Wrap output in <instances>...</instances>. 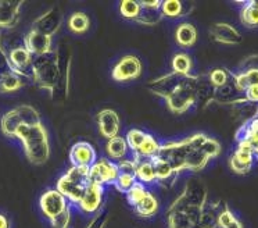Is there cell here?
Masks as SVG:
<instances>
[{
	"label": "cell",
	"mask_w": 258,
	"mask_h": 228,
	"mask_svg": "<svg viewBox=\"0 0 258 228\" xmlns=\"http://www.w3.org/2000/svg\"><path fill=\"white\" fill-rule=\"evenodd\" d=\"M57 57V85L54 94L51 95L53 98L60 100H66L70 94V79H71V63H73V56L71 50L68 49L67 44H58L56 50Z\"/></svg>",
	"instance_id": "7"
},
{
	"label": "cell",
	"mask_w": 258,
	"mask_h": 228,
	"mask_svg": "<svg viewBox=\"0 0 258 228\" xmlns=\"http://www.w3.org/2000/svg\"><path fill=\"white\" fill-rule=\"evenodd\" d=\"M218 228H244L241 221L232 213L228 205L224 206L218 217Z\"/></svg>",
	"instance_id": "40"
},
{
	"label": "cell",
	"mask_w": 258,
	"mask_h": 228,
	"mask_svg": "<svg viewBox=\"0 0 258 228\" xmlns=\"http://www.w3.org/2000/svg\"><path fill=\"white\" fill-rule=\"evenodd\" d=\"M142 61L135 55H126L117 61V64L112 67L111 77L117 82H131L135 81L142 75Z\"/></svg>",
	"instance_id": "9"
},
{
	"label": "cell",
	"mask_w": 258,
	"mask_h": 228,
	"mask_svg": "<svg viewBox=\"0 0 258 228\" xmlns=\"http://www.w3.org/2000/svg\"><path fill=\"white\" fill-rule=\"evenodd\" d=\"M57 57L53 50L46 55L36 56L32 61V81L40 89H45L50 95L54 94L57 85Z\"/></svg>",
	"instance_id": "3"
},
{
	"label": "cell",
	"mask_w": 258,
	"mask_h": 228,
	"mask_svg": "<svg viewBox=\"0 0 258 228\" xmlns=\"http://www.w3.org/2000/svg\"><path fill=\"white\" fill-rule=\"evenodd\" d=\"M244 99H246L244 94L236 86L235 81H233V72H232V78L229 81L222 86L215 88V92H214V102L218 105L232 106Z\"/></svg>",
	"instance_id": "20"
},
{
	"label": "cell",
	"mask_w": 258,
	"mask_h": 228,
	"mask_svg": "<svg viewBox=\"0 0 258 228\" xmlns=\"http://www.w3.org/2000/svg\"><path fill=\"white\" fill-rule=\"evenodd\" d=\"M248 68H255V70H258V55H251L246 57L240 63L237 71H243V70H248Z\"/></svg>",
	"instance_id": "48"
},
{
	"label": "cell",
	"mask_w": 258,
	"mask_h": 228,
	"mask_svg": "<svg viewBox=\"0 0 258 228\" xmlns=\"http://www.w3.org/2000/svg\"><path fill=\"white\" fill-rule=\"evenodd\" d=\"M132 209L135 211V214H138L142 218H152L160 210V202L152 192L147 191L146 195Z\"/></svg>",
	"instance_id": "29"
},
{
	"label": "cell",
	"mask_w": 258,
	"mask_h": 228,
	"mask_svg": "<svg viewBox=\"0 0 258 228\" xmlns=\"http://www.w3.org/2000/svg\"><path fill=\"white\" fill-rule=\"evenodd\" d=\"M0 228H10V221L5 214L0 213Z\"/></svg>",
	"instance_id": "52"
},
{
	"label": "cell",
	"mask_w": 258,
	"mask_h": 228,
	"mask_svg": "<svg viewBox=\"0 0 258 228\" xmlns=\"http://www.w3.org/2000/svg\"><path fill=\"white\" fill-rule=\"evenodd\" d=\"M207 75L210 82L214 85V88H219L232 78V71H229L228 68H214Z\"/></svg>",
	"instance_id": "42"
},
{
	"label": "cell",
	"mask_w": 258,
	"mask_h": 228,
	"mask_svg": "<svg viewBox=\"0 0 258 228\" xmlns=\"http://www.w3.org/2000/svg\"><path fill=\"white\" fill-rule=\"evenodd\" d=\"M195 10L193 2H182V0H163L161 13L164 18H185Z\"/></svg>",
	"instance_id": "24"
},
{
	"label": "cell",
	"mask_w": 258,
	"mask_h": 228,
	"mask_svg": "<svg viewBox=\"0 0 258 228\" xmlns=\"http://www.w3.org/2000/svg\"><path fill=\"white\" fill-rule=\"evenodd\" d=\"M152 163L156 171V183L160 184L161 187H171L178 177V174L172 170V167L158 156L152 159Z\"/></svg>",
	"instance_id": "28"
},
{
	"label": "cell",
	"mask_w": 258,
	"mask_h": 228,
	"mask_svg": "<svg viewBox=\"0 0 258 228\" xmlns=\"http://www.w3.org/2000/svg\"><path fill=\"white\" fill-rule=\"evenodd\" d=\"M147 192V189L146 187H145V184H142V183H136L132 188L129 189L128 192L125 194V196H126V200H128V203L132 207L139 202V200L146 195Z\"/></svg>",
	"instance_id": "44"
},
{
	"label": "cell",
	"mask_w": 258,
	"mask_h": 228,
	"mask_svg": "<svg viewBox=\"0 0 258 228\" xmlns=\"http://www.w3.org/2000/svg\"><path fill=\"white\" fill-rule=\"evenodd\" d=\"M107 221H108V211L106 209H101L100 211L96 213L95 217L86 225V228H106Z\"/></svg>",
	"instance_id": "45"
},
{
	"label": "cell",
	"mask_w": 258,
	"mask_h": 228,
	"mask_svg": "<svg viewBox=\"0 0 258 228\" xmlns=\"http://www.w3.org/2000/svg\"><path fill=\"white\" fill-rule=\"evenodd\" d=\"M39 206L43 216L49 221L58 216V214H61L62 211H66L70 207L68 200L56 188L47 189L42 194L39 199Z\"/></svg>",
	"instance_id": "11"
},
{
	"label": "cell",
	"mask_w": 258,
	"mask_h": 228,
	"mask_svg": "<svg viewBox=\"0 0 258 228\" xmlns=\"http://www.w3.org/2000/svg\"><path fill=\"white\" fill-rule=\"evenodd\" d=\"M214 92H215V88H214L213 83L210 82L207 74L199 75L196 92V106L195 107L206 109L207 106L214 103Z\"/></svg>",
	"instance_id": "25"
},
{
	"label": "cell",
	"mask_w": 258,
	"mask_h": 228,
	"mask_svg": "<svg viewBox=\"0 0 258 228\" xmlns=\"http://www.w3.org/2000/svg\"><path fill=\"white\" fill-rule=\"evenodd\" d=\"M139 13H141V5H139V2H135V0H123V2L119 3V14L125 20L136 22L138 17H139Z\"/></svg>",
	"instance_id": "39"
},
{
	"label": "cell",
	"mask_w": 258,
	"mask_h": 228,
	"mask_svg": "<svg viewBox=\"0 0 258 228\" xmlns=\"http://www.w3.org/2000/svg\"><path fill=\"white\" fill-rule=\"evenodd\" d=\"M226 205L222 200H217V202H210L204 205L202 209V216H200V221H202L203 228H218V217L221 211Z\"/></svg>",
	"instance_id": "26"
},
{
	"label": "cell",
	"mask_w": 258,
	"mask_h": 228,
	"mask_svg": "<svg viewBox=\"0 0 258 228\" xmlns=\"http://www.w3.org/2000/svg\"><path fill=\"white\" fill-rule=\"evenodd\" d=\"M70 221H71V209L68 207L61 214L50 220V224L53 228H70Z\"/></svg>",
	"instance_id": "46"
},
{
	"label": "cell",
	"mask_w": 258,
	"mask_h": 228,
	"mask_svg": "<svg viewBox=\"0 0 258 228\" xmlns=\"http://www.w3.org/2000/svg\"><path fill=\"white\" fill-rule=\"evenodd\" d=\"M21 125H24V121L21 116L18 114L17 109L7 111L6 114L2 117V120H0V129H2V132L5 133L7 138L16 139L18 128L21 127Z\"/></svg>",
	"instance_id": "30"
},
{
	"label": "cell",
	"mask_w": 258,
	"mask_h": 228,
	"mask_svg": "<svg viewBox=\"0 0 258 228\" xmlns=\"http://www.w3.org/2000/svg\"><path fill=\"white\" fill-rule=\"evenodd\" d=\"M68 29L73 33L77 35H82L89 31L90 28V18L86 13L82 11H75L71 14V17L68 18L67 21Z\"/></svg>",
	"instance_id": "37"
},
{
	"label": "cell",
	"mask_w": 258,
	"mask_h": 228,
	"mask_svg": "<svg viewBox=\"0 0 258 228\" xmlns=\"http://www.w3.org/2000/svg\"><path fill=\"white\" fill-rule=\"evenodd\" d=\"M96 120H97L99 131L107 141L118 136L119 129H121V122H119V116L117 114V111L111 109H103L97 113Z\"/></svg>",
	"instance_id": "19"
},
{
	"label": "cell",
	"mask_w": 258,
	"mask_h": 228,
	"mask_svg": "<svg viewBox=\"0 0 258 228\" xmlns=\"http://www.w3.org/2000/svg\"><path fill=\"white\" fill-rule=\"evenodd\" d=\"M202 209L196 207H186V209H171L165 213L167 228H203Z\"/></svg>",
	"instance_id": "8"
},
{
	"label": "cell",
	"mask_w": 258,
	"mask_h": 228,
	"mask_svg": "<svg viewBox=\"0 0 258 228\" xmlns=\"http://www.w3.org/2000/svg\"><path fill=\"white\" fill-rule=\"evenodd\" d=\"M160 149H161V144L153 136L152 133L147 132L143 144L141 145V148L138 149V152L134 153V156L138 157V159H142V160H152L156 156H158Z\"/></svg>",
	"instance_id": "33"
},
{
	"label": "cell",
	"mask_w": 258,
	"mask_h": 228,
	"mask_svg": "<svg viewBox=\"0 0 258 228\" xmlns=\"http://www.w3.org/2000/svg\"><path fill=\"white\" fill-rule=\"evenodd\" d=\"M119 175L117 163L108 159H100L89 168L90 183L97 184L101 187L106 185H114Z\"/></svg>",
	"instance_id": "10"
},
{
	"label": "cell",
	"mask_w": 258,
	"mask_h": 228,
	"mask_svg": "<svg viewBox=\"0 0 258 228\" xmlns=\"http://www.w3.org/2000/svg\"><path fill=\"white\" fill-rule=\"evenodd\" d=\"M241 75L244 77L247 86H251V85H258V70L255 68H248V70H243Z\"/></svg>",
	"instance_id": "47"
},
{
	"label": "cell",
	"mask_w": 258,
	"mask_h": 228,
	"mask_svg": "<svg viewBox=\"0 0 258 228\" xmlns=\"http://www.w3.org/2000/svg\"><path fill=\"white\" fill-rule=\"evenodd\" d=\"M89 184V167L71 166L66 174L58 178L56 189L68 202L78 205Z\"/></svg>",
	"instance_id": "2"
},
{
	"label": "cell",
	"mask_w": 258,
	"mask_h": 228,
	"mask_svg": "<svg viewBox=\"0 0 258 228\" xmlns=\"http://www.w3.org/2000/svg\"><path fill=\"white\" fill-rule=\"evenodd\" d=\"M197 81H199V75L195 74L186 75L185 81L179 88L165 99L167 107L171 110V113L183 114L187 110H190L193 106H196Z\"/></svg>",
	"instance_id": "4"
},
{
	"label": "cell",
	"mask_w": 258,
	"mask_h": 228,
	"mask_svg": "<svg viewBox=\"0 0 258 228\" xmlns=\"http://www.w3.org/2000/svg\"><path fill=\"white\" fill-rule=\"evenodd\" d=\"M175 42L179 48L190 49L197 42V29L190 22H182L175 29Z\"/></svg>",
	"instance_id": "27"
},
{
	"label": "cell",
	"mask_w": 258,
	"mask_h": 228,
	"mask_svg": "<svg viewBox=\"0 0 258 228\" xmlns=\"http://www.w3.org/2000/svg\"><path fill=\"white\" fill-rule=\"evenodd\" d=\"M16 139L23 144L25 156L32 164L42 166L49 160L50 156L49 133L42 122L35 125H21L18 128Z\"/></svg>",
	"instance_id": "1"
},
{
	"label": "cell",
	"mask_w": 258,
	"mask_h": 228,
	"mask_svg": "<svg viewBox=\"0 0 258 228\" xmlns=\"http://www.w3.org/2000/svg\"><path fill=\"white\" fill-rule=\"evenodd\" d=\"M161 3L163 0H154V2H139L141 5V13L136 22L146 25V27H153L157 25L163 21V13H161Z\"/></svg>",
	"instance_id": "21"
},
{
	"label": "cell",
	"mask_w": 258,
	"mask_h": 228,
	"mask_svg": "<svg viewBox=\"0 0 258 228\" xmlns=\"http://www.w3.org/2000/svg\"><path fill=\"white\" fill-rule=\"evenodd\" d=\"M255 118H258V109H257V116H255Z\"/></svg>",
	"instance_id": "54"
},
{
	"label": "cell",
	"mask_w": 258,
	"mask_h": 228,
	"mask_svg": "<svg viewBox=\"0 0 258 228\" xmlns=\"http://www.w3.org/2000/svg\"><path fill=\"white\" fill-rule=\"evenodd\" d=\"M171 68H172V72H176L180 75H190L193 70V60L186 52H178L171 60Z\"/></svg>",
	"instance_id": "38"
},
{
	"label": "cell",
	"mask_w": 258,
	"mask_h": 228,
	"mask_svg": "<svg viewBox=\"0 0 258 228\" xmlns=\"http://www.w3.org/2000/svg\"><path fill=\"white\" fill-rule=\"evenodd\" d=\"M134 160L136 161V179H138V183H156V171H154L152 160H142L135 156H134Z\"/></svg>",
	"instance_id": "36"
},
{
	"label": "cell",
	"mask_w": 258,
	"mask_h": 228,
	"mask_svg": "<svg viewBox=\"0 0 258 228\" xmlns=\"http://www.w3.org/2000/svg\"><path fill=\"white\" fill-rule=\"evenodd\" d=\"M0 43H2V29H0Z\"/></svg>",
	"instance_id": "53"
},
{
	"label": "cell",
	"mask_w": 258,
	"mask_h": 228,
	"mask_svg": "<svg viewBox=\"0 0 258 228\" xmlns=\"http://www.w3.org/2000/svg\"><path fill=\"white\" fill-rule=\"evenodd\" d=\"M136 183H138V179H136L135 174H129V172H119L117 181H115V184H114L112 187H115V188H117V191H119L121 194H126L129 189L132 188V187H134Z\"/></svg>",
	"instance_id": "43"
},
{
	"label": "cell",
	"mask_w": 258,
	"mask_h": 228,
	"mask_svg": "<svg viewBox=\"0 0 258 228\" xmlns=\"http://www.w3.org/2000/svg\"><path fill=\"white\" fill-rule=\"evenodd\" d=\"M23 5V2L0 0V29H10L17 25Z\"/></svg>",
	"instance_id": "23"
},
{
	"label": "cell",
	"mask_w": 258,
	"mask_h": 228,
	"mask_svg": "<svg viewBox=\"0 0 258 228\" xmlns=\"http://www.w3.org/2000/svg\"><path fill=\"white\" fill-rule=\"evenodd\" d=\"M230 107H232V111H233V117L237 121H241V124L251 121L252 118H255V116H257L258 105L251 103L247 99L237 102V103L232 105Z\"/></svg>",
	"instance_id": "31"
},
{
	"label": "cell",
	"mask_w": 258,
	"mask_h": 228,
	"mask_svg": "<svg viewBox=\"0 0 258 228\" xmlns=\"http://www.w3.org/2000/svg\"><path fill=\"white\" fill-rule=\"evenodd\" d=\"M70 161L73 166L90 168L97 161V153L89 142L79 141L77 144H74L70 150Z\"/></svg>",
	"instance_id": "18"
},
{
	"label": "cell",
	"mask_w": 258,
	"mask_h": 228,
	"mask_svg": "<svg viewBox=\"0 0 258 228\" xmlns=\"http://www.w3.org/2000/svg\"><path fill=\"white\" fill-rule=\"evenodd\" d=\"M25 85V79L13 71L0 74V94H12Z\"/></svg>",
	"instance_id": "35"
},
{
	"label": "cell",
	"mask_w": 258,
	"mask_h": 228,
	"mask_svg": "<svg viewBox=\"0 0 258 228\" xmlns=\"http://www.w3.org/2000/svg\"><path fill=\"white\" fill-rule=\"evenodd\" d=\"M241 5L240 20L241 24L247 28L258 27V0H248V2H237Z\"/></svg>",
	"instance_id": "32"
},
{
	"label": "cell",
	"mask_w": 258,
	"mask_h": 228,
	"mask_svg": "<svg viewBox=\"0 0 258 228\" xmlns=\"http://www.w3.org/2000/svg\"><path fill=\"white\" fill-rule=\"evenodd\" d=\"M128 144H126V141L122 136H115V138H111L107 141L106 145V152L108 157L111 159V160H125V156L128 155Z\"/></svg>",
	"instance_id": "34"
},
{
	"label": "cell",
	"mask_w": 258,
	"mask_h": 228,
	"mask_svg": "<svg viewBox=\"0 0 258 228\" xmlns=\"http://www.w3.org/2000/svg\"><path fill=\"white\" fill-rule=\"evenodd\" d=\"M240 141H246L248 146L251 148L252 156H254V159H257L258 160V136L257 135H246L244 138L240 139ZM240 141H237V142H240Z\"/></svg>",
	"instance_id": "50"
},
{
	"label": "cell",
	"mask_w": 258,
	"mask_h": 228,
	"mask_svg": "<svg viewBox=\"0 0 258 228\" xmlns=\"http://www.w3.org/2000/svg\"><path fill=\"white\" fill-rule=\"evenodd\" d=\"M254 163V156H252L251 148L248 146L246 141L237 142L235 152L229 157V167L230 170L236 174H247L250 172Z\"/></svg>",
	"instance_id": "14"
},
{
	"label": "cell",
	"mask_w": 258,
	"mask_h": 228,
	"mask_svg": "<svg viewBox=\"0 0 258 228\" xmlns=\"http://www.w3.org/2000/svg\"><path fill=\"white\" fill-rule=\"evenodd\" d=\"M147 132L145 131H142L139 128H132V129H129L128 133H126V144H128V148L132 150V153H136L138 149L141 148V145L143 144V141L146 138Z\"/></svg>",
	"instance_id": "41"
},
{
	"label": "cell",
	"mask_w": 258,
	"mask_h": 228,
	"mask_svg": "<svg viewBox=\"0 0 258 228\" xmlns=\"http://www.w3.org/2000/svg\"><path fill=\"white\" fill-rule=\"evenodd\" d=\"M103 198H104V187L90 183L85 191L82 199L77 206L84 214H96L103 209Z\"/></svg>",
	"instance_id": "15"
},
{
	"label": "cell",
	"mask_w": 258,
	"mask_h": 228,
	"mask_svg": "<svg viewBox=\"0 0 258 228\" xmlns=\"http://www.w3.org/2000/svg\"><path fill=\"white\" fill-rule=\"evenodd\" d=\"M23 44L34 57L53 52V38L38 32L35 29H29L28 32L25 33Z\"/></svg>",
	"instance_id": "17"
},
{
	"label": "cell",
	"mask_w": 258,
	"mask_h": 228,
	"mask_svg": "<svg viewBox=\"0 0 258 228\" xmlns=\"http://www.w3.org/2000/svg\"><path fill=\"white\" fill-rule=\"evenodd\" d=\"M210 35L215 42L224 44H239L243 40L241 33L233 25L226 24V22L214 24L210 29Z\"/></svg>",
	"instance_id": "22"
},
{
	"label": "cell",
	"mask_w": 258,
	"mask_h": 228,
	"mask_svg": "<svg viewBox=\"0 0 258 228\" xmlns=\"http://www.w3.org/2000/svg\"><path fill=\"white\" fill-rule=\"evenodd\" d=\"M191 148H193V142L190 136L178 142H168L161 145L158 157L167 161L172 167V170L179 175L182 171H186V161Z\"/></svg>",
	"instance_id": "6"
},
{
	"label": "cell",
	"mask_w": 258,
	"mask_h": 228,
	"mask_svg": "<svg viewBox=\"0 0 258 228\" xmlns=\"http://www.w3.org/2000/svg\"><path fill=\"white\" fill-rule=\"evenodd\" d=\"M7 71H12V68H10L7 52L5 50V48H3V44L0 43V74H3V72Z\"/></svg>",
	"instance_id": "49"
},
{
	"label": "cell",
	"mask_w": 258,
	"mask_h": 228,
	"mask_svg": "<svg viewBox=\"0 0 258 228\" xmlns=\"http://www.w3.org/2000/svg\"><path fill=\"white\" fill-rule=\"evenodd\" d=\"M207 202L208 194L204 184L197 178H190L186 183L185 188L182 189V192L169 205V207L171 209H186V207L203 209Z\"/></svg>",
	"instance_id": "5"
},
{
	"label": "cell",
	"mask_w": 258,
	"mask_h": 228,
	"mask_svg": "<svg viewBox=\"0 0 258 228\" xmlns=\"http://www.w3.org/2000/svg\"><path fill=\"white\" fill-rule=\"evenodd\" d=\"M244 96H246V99L248 100V102L258 105V85H251V86H248V88L246 89V92H244Z\"/></svg>",
	"instance_id": "51"
},
{
	"label": "cell",
	"mask_w": 258,
	"mask_h": 228,
	"mask_svg": "<svg viewBox=\"0 0 258 228\" xmlns=\"http://www.w3.org/2000/svg\"><path fill=\"white\" fill-rule=\"evenodd\" d=\"M7 57H9V63H10V68L13 72L18 74L20 77L31 78L32 79V61H34V56L29 53L28 50L21 46H16L7 52Z\"/></svg>",
	"instance_id": "13"
},
{
	"label": "cell",
	"mask_w": 258,
	"mask_h": 228,
	"mask_svg": "<svg viewBox=\"0 0 258 228\" xmlns=\"http://www.w3.org/2000/svg\"><path fill=\"white\" fill-rule=\"evenodd\" d=\"M186 75H180L176 72H168V74H164L161 77L156 78L149 82L147 88L152 92L153 95H156L161 99H167L171 95L174 94L176 89L179 88L182 82L185 81Z\"/></svg>",
	"instance_id": "12"
},
{
	"label": "cell",
	"mask_w": 258,
	"mask_h": 228,
	"mask_svg": "<svg viewBox=\"0 0 258 228\" xmlns=\"http://www.w3.org/2000/svg\"><path fill=\"white\" fill-rule=\"evenodd\" d=\"M62 24V13L61 10H58L57 7H53L50 10H47L43 13L42 16H39L31 25V29H35L38 32L51 36L60 29Z\"/></svg>",
	"instance_id": "16"
}]
</instances>
